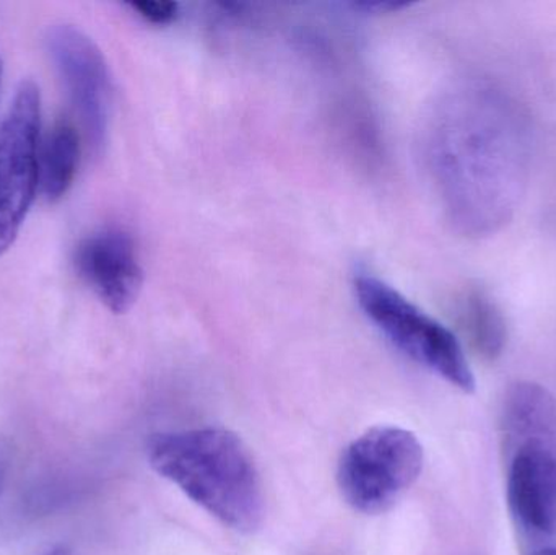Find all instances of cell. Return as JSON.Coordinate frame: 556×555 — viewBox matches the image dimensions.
<instances>
[{
  "label": "cell",
  "mask_w": 556,
  "mask_h": 555,
  "mask_svg": "<svg viewBox=\"0 0 556 555\" xmlns=\"http://www.w3.org/2000/svg\"><path fill=\"white\" fill-rule=\"evenodd\" d=\"M425 159L451 224L489 237L511 222L528 188L531 129L505 90L469 80L447 90L425 129Z\"/></svg>",
  "instance_id": "1"
},
{
  "label": "cell",
  "mask_w": 556,
  "mask_h": 555,
  "mask_svg": "<svg viewBox=\"0 0 556 555\" xmlns=\"http://www.w3.org/2000/svg\"><path fill=\"white\" fill-rule=\"evenodd\" d=\"M147 458L224 527L244 534L260 530L266 517L263 479L237 433L222 427L155 433Z\"/></svg>",
  "instance_id": "2"
},
{
  "label": "cell",
  "mask_w": 556,
  "mask_h": 555,
  "mask_svg": "<svg viewBox=\"0 0 556 555\" xmlns=\"http://www.w3.org/2000/svg\"><path fill=\"white\" fill-rule=\"evenodd\" d=\"M506 497L518 528L556 537V400L535 383L509 388L503 406Z\"/></svg>",
  "instance_id": "3"
},
{
  "label": "cell",
  "mask_w": 556,
  "mask_h": 555,
  "mask_svg": "<svg viewBox=\"0 0 556 555\" xmlns=\"http://www.w3.org/2000/svg\"><path fill=\"white\" fill-rule=\"evenodd\" d=\"M353 290L366 318L402 354L466 393L476 390L469 358L451 329L371 274H356Z\"/></svg>",
  "instance_id": "4"
},
{
  "label": "cell",
  "mask_w": 556,
  "mask_h": 555,
  "mask_svg": "<svg viewBox=\"0 0 556 555\" xmlns=\"http://www.w3.org/2000/svg\"><path fill=\"white\" fill-rule=\"evenodd\" d=\"M424 463V445L410 430L375 427L343 450L337 485L358 514H386L420 478Z\"/></svg>",
  "instance_id": "5"
},
{
  "label": "cell",
  "mask_w": 556,
  "mask_h": 555,
  "mask_svg": "<svg viewBox=\"0 0 556 555\" xmlns=\"http://www.w3.org/2000/svg\"><path fill=\"white\" fill-rule=\"evenodd\" d=\"M41 93L23 80L0 126V256L12 248L39 182Z\"/></svg>",
  "instance_id": "6"
},
{
  "label": "cell",
  "mask_w": 556,
  "mask_h": 555,
  "mask_svg": "<svg viewBox=\"0 0 556 555\" xmlns=\"http://www.w3.org/2000/svg\"><path fill=\"white\" fill-rule=\"evenodd\" d=\"M49 54L80 117L88 142L100 150L110 123V72L100 48L74 25L49 28Z\"/></svg>",
  "instance_id": "7"
},
{
  "label": "cell",
  "mask_w": 556,
  "mask_h": 555,
  "mask_svg": "<svg viewBox=\"0 0 556 555\" xmlns=\"http://www.w3.org/2000/svg\"><path fill=\"white\" fill-rule=\"evenodd\" d=\"M78 276L116 315L129 312L139 299L143 270L136 241L124 228L106 227L78 243L74 257Z\"/></svg>",
  "instance_id": "8"
},
{
  "label": "cell",
  "mask_w": 556,
  "mask_h": 555,
  "mask_svg": "<svg viewBox=\"0 0 556 555\" xmlns=\"http://www.w3.org/2000/svg\"><path fill=\"white\" fill-rule=\"evenodd\" d=\"M80 140L77 130L67 121L52 127L42 149L39 178L49 202H58L67 194L77 175Z\"/></svg>",
  "instance_id": "9"
},
{
  "label": "cell",
  "mask_w": 556,
  "mask_h": 555,
  "mask_svg": "<svg viewBox=\"0 0 556 555\" xmlns=\"http://www.w3.org/2000/svg\"><path fill=\"white\" fill-rule=\"evenodd\" d=\"M463 321L476 348L489 358L505 349L508 328L502 310L483 292H472L464 299Z\"/></svg>",
  "instance_id": "10"
},
{
  "label": "cell",
  "mask_w": 556,
  "mask_h": 555,
  "mask_svg": "<svg viewBox=\"0 0 556 555\" xmlns=\"http://www.w3.org/2000/svg\"><path fill=\"white\" fill-rule=\"evenodd\" d=\"M137 15L142 16L147 23L165 26L176 22L179 15V5L176 2H130Z\"/></svg>",
  "instance_id": "11"
},
{
  "label": "cell",
  "mask_w": 556,
  "mask_h": 555,
  "mask_svg": "<svg viewBox=\"0 0 556 555\" xmlns=\"http://www.w3.org/2000/svg\"><path fill=\"white\" fill-rule=\"evenodd\" d=\"M531 555H556L555 546L539 547V550L532 551Z\"/></svg>",
  "instance_id": "12"
},
{
  "label": "cell",
  "mask_w": 556,
  "mask_h": 555,
  "mask_svg": "<svg viewBox=\"0 0 556 555\" xmlns=\"http://www.w3.org/2000/svg\"><path fill=\"white\" fill-rule=\"evenodd\" d=\"M42 555H72L71 551L67 547L59 546L54 547V550L49 551V553Z\"/></svg>",
  "instance_id": "13"
},
{
  "label": "cell",
  "mask_w": 556,
  "mask_h": 555,
  "mask_svg": "<svg viewBox=\"0 0 556 555\" xmlns=\"http://www.w3.org/2000/svg\"><path fill=\"white\" fill-rule=\"evenodd\" d=\"M0 77H2V59H0Z\"/></svg>",
  "instance_id": "14"
}]
</instances>
